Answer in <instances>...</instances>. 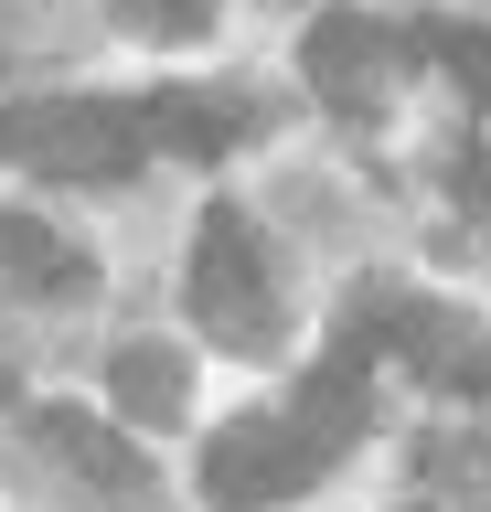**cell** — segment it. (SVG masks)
Wrapping results in <instances>:
<instances>
[{"instance_id":"2","label":"cell","mask_w":491,"mask_h":512,"mask_svg":"<svg viewBox=\"0 0 491 512\" xmlns=\"http://www.w3.org/2000/svg\"><path fill=\"white\" fill-rule=\"evenodd\" d=\"M331 459L342 448L310 438L289 406H246V416H225L203 438V502L214 512H267V502H289V491H310Z\"/></svg>"},{"instance_id":"13","label":"cell","mask_w":491,"mask_h":512,"mask_svg":"<svg viewBox=\"0 0 491 512\" xmlns=\"http://www.w3.org/2000/svg\"><path fill=\"white\" fill-rule=\"evenodd\" d=\"M0 395H11V352H0Z\"/></svg>"},{"instance_id":"11","label":"cell","mask_w":491,"mask_h":512,"mask_svg":"<svg viewBox=\"0 0 491 512\" xmlns=\"http://www.w3.org/2000/svg\"><path fill=\"white\" fill-rule=\"evenodd\" d=\"M0 267H33L43 278V267H54V235H43L33 214H0ZM54 278H65V267H54Z\"/></svg>"},{"instance_id":"10","label":"cell","mask_w":491,"mask_h":512,"mask_svg":"<svg viewBox=\"0 0 491 512\" xmlns=\"http://www.w3.org/2000/svg\"><path fill=\"white\" fill-rule=\"evenodd\" d=\"M214 11H225V0H118V22H129L139 43H193V32H214Z\"/></svg>"},{"instance_id":"1","label":"cell","mask_w":491,"mask_h":512,"mask_svg":"<svg viewBox=\"0 0 491 512\" xmlns=\"http://www.w3.org/2000/svg\"><path fill=\"white\" fill-rule=\"evenodd\" d=\"M363 352H395L417 384L438 395H491V320L449 310V299H406V288H353V310H342V374H353Z\"/></svg>"},{"instance_id":"12","label":"cell","mask_w":491,"mask_h":512,"mask_svg":"<svg viewBox=\"0 0 491 512\" xmlns=\"http://www.w3.org/2000/svg\"><path fill=\"white\" fill-rule=\"evenodd\" d=\"M449 192L470 203V214H491V150H459L449 160Z\"/></svg>"},{"instance_id":"9","label":"cell","mask_w":491,"mask_h":512,"mask_svg":"<svg viewBox=\"0 0 491 512\" xmlns=\"http://www.w3.org/2000/svg\"><path fill=\"white\" fill-rule=\"evenodd\" d=\"M417 43L449 64V86L470 96V107H491V32H481V22H427Z\"/></svg>"},{"instance_id":"6","label":"cell","mask_w":491,"mask_h":512,"mask_svg":"<svg viewBox=\"0 0 491 512\" xmlns=\"http://www.w3.org/2000/svg\"><path fill=\"white\" fill-rule=\"evenodd\" d=\"M182 352L171 342H118V363H107V395H118V427H171L182 416Z\"/></svg>"},{"instance_id":"7","label":"cell","mask_w":491,"mask_h":512,"mask_svg":"<svg viewBox=\"0 0 491 512\" xmlns=\"http://www.w3.org/2000/svg\"><path fill=\"white\" fill-rule=\"evenodd\" d=\"M33 438L54 448V459H75L97 491H139V480H150V470H139V448L118 438V427H97L86 406H43V416H33Z\"/></svg>"},{"instance_id":"4","label":"cell","mask_w":491,"mask_h":512,"mask_svg":"<svg viewBox=\"0 0 491 512\" xmlns=\"http://www.w3.org/2000/svg\"><path fill=\"white\" fill-rule=\"evenodd\" d=\"M182 288H193V320H203V342H225V352H267V342H278V288H267L257 224L235 214V203H203Z\"/></svg>"},{"instance_id":"8","label":"cell","mask_w":491,"mask_h":512,"mask_svg":"<svg viewBox=\"0 0 491 512\" xmlns=\"http://www.w3.org/2000/svg\"><path fill=\"white\" fill-rule=\"evenodd\" d=\"M139 139L150 150H182V160H214V150H235V107H203V96H150L139 107Z\"/></svg>"},{"instance_id":"3","label":"cell","mask_w":491,"mask_h":512,"mask_svg":"<svg viewBox=\"0 0 491 512\" xmlns=\"http://www.w3.org/2000/svg\"><path fill=\"white\" fill-rule=\"evenodd\" d=\"M0 150L54 182H129L150 139H139V107H107V96H22L0 118Z\"/></svg>"},{"instance_id":"5","label":"cell","mask_w":491,"mask_h":512,"mask_svg":"<svg viewBox=\"0 0 491 512\" xmlns=\"http://www.w3.org/2000/svg\"><path fill=\"white\" fill-rule=\"evenodd\" d=\"M299 64H310L321 107L374 118V107H385V75H395V43L374 32V11H321V22H310V43H299Z\"/></svg>"}]
</instances>
